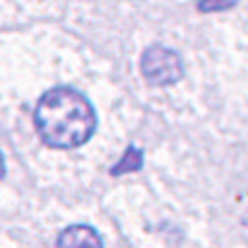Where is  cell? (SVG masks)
<instances>
[{
  "instance_id": "6da1fadb",
  "label": "cell",
  "mask_w": 248,
  "mask_h": 248,
  "mask_svg": "<svg viewBox=\"0 0 248 248\" xmlns=\"http://www.w3.org/2000/svg\"><path fill=\"white\" fill-rule=\"evenodd\" d=\"M35 128L48 147L74 149L93 136L95 112L79 91L54 87L35 107Z\"/></svg>"
},
{
  "instance_id": "7a4b0ae2",
  "label": "cell",
  "mask_w": 248,
  "mask_h": 248,
  "mask_svg": "<svg viewBox=\"0 0 248 248\" xmlns=\"http://www.w3.org/2000/svg\"><path fill=\"white\" fill-rule=\"evenodd\" d=\"M140 70L147 83L151 85H172L176 83L182 74V60L180 56L165 46H149L140 58Z\"/></svg>"
},
{
  "instance_id": "3957f363",
  "label": "cell",
  "mask_w": 248,
  "mask_h": 248,
  "mask_svg": "<svg viewBox=\"0 0 248 248\" xmlns=\"http://www.w3.org/2000/svg\"><path fill=\"white\" fill-rule=\"evenodd\" d=\"M56 248H103V240L93 227L72 225L58 234Z\"/></svg>"
},
{
  "instance_id": "277c9868",
  "label": "cell",
  "mask_w": 248,
  "mask_h": 248,
  "mask_svg": "<svg viewBox=\"0 0 248 248\" xmlns=\"http://www.w3.org/2000/svg\"><path fill=\"white\" fill-rule=\"evenodd\" d=\"M141 167V151L134 149V147H128L126 153L120 157V161L112 167V174H122V172H134Z\"/></svg>"
},
{
  "instance_id": "5b68a950",
  "label": "cell",
  "mask_w": 248,
  "mask_h": 248,
  "mask_svg": "<svg viewBox=\"0 0 248 248\" xmlns=\"http://www.w3.org/2000/svg\"><path fill=\"white\" fill-rule=\"evenodd\" d=\"M236 2L238 0H200L198 8L203 14H213V12H223V10L232 8Z\"/></svg>"
},
{
  "instance_id": "8992f818",
  "label": "cell",
  "mask_w": 248,
  "mask_h": 248,
  "mask_svg": "<svg viewBox=\"0 0 248 248\" xmlns=\"http://www.w3.org/2000/svg\"><path fill=\"white\" fill-rule=\"evenodd\" d=\"M4 172H6V163H4V157H2V153H0V178L4 176Z\"/></svg>"
}]
</instances>
